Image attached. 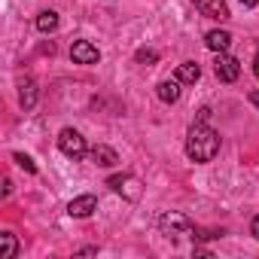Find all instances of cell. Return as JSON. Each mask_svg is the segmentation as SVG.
<instances>
[{
	"instance_id": "1",
	"label": "cell",
	"mask_w": 259,
	"mask_h": 259,
	"mask_svg": "<svg viewBox=\"0 0 259 259\" xmlns=\"http://www.w3.org/2000/svg\"><path fill=\"white\" fill-rule=\"evenodd\" d=\"M220 153V135L207 122H192V128L186 132V156L192 162H210Z\"/></svg>"
},
{
	"instance_id": "2",
	"label": "cell",
	"mask_w": 259,
	"mask_h": 259,
	"mask_svg": "<svg viewBox=\"0 0 259 259\" xmlns=\"http://www.w3.org/2000/svg\"><path fill=\"white\" fill-rule=\"evenodd\" d=\"M58 150H61L67 159H73V162H79V159H85V156H89L85 138H82L79 132H73V128H64V132L58 135Z\"/></svg>"
},
{
	"instance_id": "3",
	"label": "cell",
	"mask_w": 259,
	"mask_h": 259,
	"mask_svg": "<svg viewBox=\"0 0 259 259\" xmlns=\"http://www.w3.org/2000/svg\"><path fill=\"white\" fill-rule=\"evenodd\" d=\"M159 229L168 235V238H180V235H192L195 226L183 217V213H162L159 217Z\"/></svg>"
},
{
	"instance_id": "4",
	"label": "cell",
	"mask_w": 259,
	"mask_h": 259,
	"mask_svg": "<svg viewBox=\"0 0 259 259\" xmlns=\"http://www.w3.org/2000/svg\"><path fill=\"white\" fill-rule=\"evenodd\" d=\"M213 73H217L223 82H235V79L241 76V64H238V58H232V55H226V52H217Z\"/></svg>"
},
{
	"instance_id": "5",
	"label": "cell",
	"mask_w": 259,
	"mask_h": 259,
	"mask_svg": "<svg viewBox=\"0 0 259 259\" xmlns=\"http://www.w3.org/2000/svg\"><path fill=\"white\" fill-rule=\"evenodd\" d=\"M70 58H73V64H98V61H101V52H98L95 43L76 40V43L70 46Z\"/></svg>"
},
{
	"instance_id": "6",
	"label": "cell",
	"mask_w": 259,
	"mask_h": 259,
	"mask_svg": "<svg viewBox=\"0 0 259 259\" xmlns=\"http://www.w3.org/2000/svg\"><path fill=\"white\" fill-rule=\"evenodd\" d=\"M195 10L213 22H226L229 19V7H226V0H192Z\"/></svg>"
},
{
	"instance_id": "7",
	"label": "cell",
	"mask_w": 259,
	"mask_h": 259,
	"mask_svg": "<svg viewBox=\"0 0 259 259\" xmlns=\"http://www.w3.org/2000/svg\"><path fill=\"white\" fill-rule=\"evenodd\" d=\"M107 186H110L113 192H125L128 198H138V195H141V183H138V177H132V174H116V177L107 180Z\"/></svg>"
},
{
	"instance_id": "8",
	"label": "cell",
	"mask_w": 259,
	"mask_h": 259,
	"mask_svg": "<svg viewBox=\"0 0 259 259\" xmlns=\"http://www.w3.org/2000/svg\"><path fill=\"white\" fill-rule=\"evenodd\" d=\"M95 210H98V198H95V195H79V198H73V201L67 204V213L76 217V220L92 217Z\"/></svg>"
},
{
	"instance_id": "9",
	"label": "cell",
	"mask_w": 259,
	"mask_h": 259,
	"mask_svg": "<svg viewBox=\"0 0 259 259\" xmlns=\"http://www.w3.org/2000/svg\"><path fill=\"white\" fill-rule=\"evenodd\" d=\"M89 159H92L98 168H113V165L119 162L116 150H113V147H107V144H98V147H92V150H89Z\"/></svg>"
},
{
	"instance_id": "10",
	"label": "cell",
	"mask_w": 259,
	"mask_h": 259,
	"mask_svg": "<svg viewBox=\"0 0 259 259\" xmlns=\"http://www.w3.org/2000/svg\"><path fill=\"white\" fill-rule=\"evenodd\" d=\"M180 79L177 76H171V79H162L159 85H156V95H159V101L162 104H174V101H180Z\"/></svg>"
},
{
	"instance_id": "11",
	"label": "cell",
	"mask_w": 259,
	"mask_h": 259,
	"mask_svg": "<svg viewBox=\"0 0 259 259\" xmlns=\"http://www.w3.org/2000/svg\"><path fill=\"white\" fill-rule=\"evenodd\" d=\"M204 43H207V49H210V52H226V49L232 46V34H229V31H223V28H213V31H207Z\"/></svg>"
},
{
	"instance_id": "12",
	"label": "cell",
	"mask_w": 259,
	"mask_h": 259,
	"mask_svg": "<svg viewBox=\"0 0 259 259\" xmlns=\"http://www.w3.org/2000/svg\"><path fill=\"white\" fill-rule=\"evenodd\" d=\"M19 101H22L25 110H31V107L37 104V82H34L31 76L22 79V85H19Z\"/></svg>"
},
{
	"instance_id": "13",
	"label": "cell",
	"mask_w": 259,
	"mask_h": 259,
	"mask_svg": "<svg viewBox=\"0 0 259 259\" xmlns=\"http://www.w3.org/2000/svg\"><path fill=\"white\" fill-rule=\"evenodd\" d=\"M183 85H192V82H198V76H201V67L195 64V61H183L180 67H177V73H174Z\"/></svg>"
},
{
	"instance_id": "14",
	"label": "cell",
	"mask_w": 259,
	"mask_h": 259,
	"mask_svg": "<svg viewBox=\"0 0 259 259\" xmlns=\"http://www.w3.org/2000/svg\"><path fill=\"white\" fill-rule=\"evenodd\" d=\"M19 256V241L13 232H4L0 235V259H16Z\"/></svg>"
},
{
	"instance_id": "15",
	"label": "cell",
	"mask_w": 259,
	"mask_h": 259,
	"mask_svg": "<svg viewBox=\"0 0 259 259\" xmlns=\"http://www.w3.org/2000/svg\"><path fill=\"white\" fill-rule=\"evenodd\" d=\"M55 28H58V16H55L52 10H46V13L37 16V31H40V34H52Z\"/></svg>"
},
{
	"instance_id": "16",
	"label": "cell",
	"mask_w": 259,
	"mask_h": 259,
	"mask_svg": "<svg viewBox=\"0 0 259 259\" xmlns=\"http://www.w3.org/2000/svg\"><path fill=\"white\" fill-rule=\"evenodd\" d=\"M135 61H138V64H156V61H159V52H156V49H138V52H135Z\"/></svg>"
},
{
	"instance_id": "17",
	"label": "cell",
	"mask_w": 259,
	"mask_h": 259,
	"mask_svg": "<svg viewBox=\"0 0 259 259\" xmlns=\"http://www.w3.org/2000/svg\"><path fill=\"white\" fill-rule=\"evenodd\" d=\"M13 162H16L22 171H28V174H37V165H34V159H31V156H25V153H16V156H13Z\"/></svg>"
},
{
	"instance_id": "18",
	"label": "cell",
	"mask_w": 259,
	"mask_h": 259,
	"mask_svg": "<svg viewBox=\"0 0 259 259\" xmlns=\"http://www.w3.org/2000/svg\"><path fill=\"white\" fill-rule=\"evenodd\" d=\"M207 119H210V107H201V110H198V119H195V122H207Z\"/></svg>"
},
{
	"instance_id": "19",
	"label": "cell",
	"mask_w": 259,
	"mask_h": 259,
	"mask_svg": "<svg viewBox=\"0 0 259 259\" xmlns=\"http://www.w3.org/2000/svg\"><path fill=\"white\" fill-rule=\"evenodd\" d=\"M250 235L259 241V217H253V223H250Z\"/></svg>"
},
{
	"instance_id": "20",
	"label": "cell",
	"mask_w": 259,
	"mask_h": 259,
	"mask_svg": "<svg viewBox=\"0 0 259 259\" xmlns=\"http://www.w3.org/2000/svg\"><path fill=\"white\" fill-rule=\"evenodd\" d=\"M253 73H256V79H259V52H256V58H253Z\"/></svg>"
},
{
	"instance_id": "21",
	"label": "cell",
	"mask_w": 259,
	"mask_h": 259,
	"mask_svg": "<svg viewBox=\"0 0 259 259\" xmlns=\"http://www.w3.org/2000/svg\"><path fill=\"white\" fill-rule=\"evenodd\" d=\"M250 101H253V104L259 107V92H250Z\"/></svg>"
},
{
	"instance_id": "22",
	"label": "cell",
	"mask_w": 259,
	"mask_h": 259,
	"mask_svg": "<svg viewBox=\"0 0 259 259\" xmlns=\"http://www.w3.org/2000/svg\"><path fill=\"white\" fill-rule=\"evenodd\" d=\"M241 4H244V7H256V4H259V0H241Z\"/></svg>"
}]
</instances>
